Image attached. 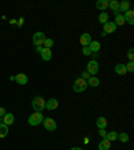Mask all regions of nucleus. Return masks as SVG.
<instances>
[{
	"mask_svg": "<svg viewBox=\"0 0 134 150\" xmlns=\"http://www.w3.org/2000/svg\"><path fill=\"white\" fill-rule=\"evenodd\" d=\"M118 139L121 141V142H128V141H129V135L126 134V133H121V134H118Z\"/></svg>",
	"mask_w": 134,
	"mask_h": 150,
	"instance_id": "nucleus-26",
	"label": "nucleus"
},
{
	"mask_svg": "<svg viewBox=\"0 0 134 150\" xmlns=\"http://www.w3.org/2000/svg\"><path fill=\"white\" fill-rule=\"evenodd\" d=\"M32 109L35 110L36 112H42L44 109H46V100L43 99L42 97H35L32 99Z\"/></svg>",
	"mask_w": 134,
	"mask_h": 150,
	"instance_id": "nucleus-1",
	"label": "nucleus"
},
{
	"mask_svg": "<svg viewBox=\"0 0 134 150\" xmlns=\"http://www.w3.org/2000/svg\"><path fill=\"white\" fill-rule=\"evenodd\" d=\"M43 119H44V117H43L42 112L35 111L34 114L30 115V118H28V123H30L31 126H38V125H40L42 122H43Z\"/></svg>",
	"mask_w": 134,
	"mask_h": 150,
	"instance_id": "nucleus-3",
	"label": "nucleus"
},
{
	"mask_svg": "<svg viewBox=\"0 0 134 150\" xmlns=\"http://www.w3.org/2000/svg\"><path fill=\"white\" fill-rule=\"evenodd\" d=\"M95 125H97L98 129H106L107 127V119L105 118V117H98Z\"/></svg>",
	"mask_w": 134,
	"mask_h": 150,
	"instance_id": "nucleus-17",
	"label": "nucleus"
},
{
	"mask_svg": "<svg viewBox=\"0 0 134 150\" xmlns=\"http://www.w3.org/2000/svg\"><path fill=\"white\" fill-rule=\"evenodd\" d=\"M46 40V35L44 32H35L34 36H32V42H34L35 46H42Z\"/></svg>",
	"mask_w": 134,
	"mask_h": 150,
	"instance_id": "nucleus-5",
	"label": "nucleus"
},
{
	"mask_svg": "<svg viewBox=\"0 0 134 150\" xmlns=\"http://www.w3.org/2000/svg\"><path fill=\"white\" fill-rule=\"evenodd\" d=\"M91 42V35L90 34H83L81 36V44L82 47H87Z\"/></svg>",
	"mask_w": 134,
	"mask_h": 150,
	"instance_id": "nucleus-18",
	"label": "nucleus"
},
{
	"mask_svg": "<svg viewBox=\"0 0 134 150\" xmlns=\"http://www.w3.org/2000/svg\"><path fill=\"white\" fill-rule=\"evenodd\" d=\"M90 76H91V75L89 74L87 71H83V72H82V76H81V78H82V79H84V81H87V79L90 78Z\"/></svg>",
	"mask_w": 134,
	"mask_h": 150,
	"instance_id": "nucleus-31",
	"label": "nucleus"
},
{
	"mask_svg": "<svg viewBox=\"0 0 134 150\" xmlns=\"http://www.w3.org/2000/svg\"><path fill=\"white\" fill-rule=\"evenodd\" d=\"M58 106H59V102H58L55 98H51V99H48L46 102V109L50 110V111H52V110H56V109H58Z\"/></svg>",
	"mask_w": 134,
	"mask_h": 150,
	"instance_id": "nucleus-8",
	"label": "nucleus"
},
{
	"mask_svg": "<svg viewBox=\"0 0 134 150\" xmlns=\"http://www.w3.org/2000/svg\"><path fill=\"white\" fill-rule=\"evenodd\" d=\"M99 84H101V81L98 78H95V76H90L87 79V86H90V87H98Z\"/></svg>",
	"mask_w": 134,
	"mask_h": 150,
	"instance_id": "nucleus-19",
	"label": "nucleus"
},
{
	"mask_svg": "<svg viewBox=\"0 0 134 150\" xmlns=\"http://www.w3.org/2000/svg\"><path fill=\"white\" fill-rule=\"evenodd\" d=\"M117 30V25L114 24V22H107L103 24V34L107 35V34H114Z\"/></svg>",
	"mask_w": 134,
	"mask_h": 150,
	"instance_id": "nucleus-7",
	"label": "nucleus"
},
{
	"mask_svg": "<svg viewBox=\"0 0 134 150\" xmlns=\"http://www.w3.org/2000/svg\"><path fill=\"white\" fill-rule=\"evenodd\" d=\"M15 81L18 82L19 84H27V82H28V78H27V75L26 74H23V72H20V74H18V75H15Z\"/></svg>",
	"mask_w": 134,
	"mask_h": 150,
	"instance_id": "nucleus-13",
	"label": "nucleus"
},
{
	"mask_svg": "<svg viewBox=\"0 0 134 150\" xmlns=\"http://www.w3.org/2000/svg\"><path fill=\"white\" fill-rule=\"evenodd\" d=\"M43 48H44V47H42V46H36V52H38V54H42Z\"/></svg>",
	"mask_w": 134,
	"mask_h": 150,
	"instance_id": "nucleus-34",
	"label": "nucleus"
},
{
	"mask_svg": "<svg viewBox=\"0 0 134 150\" xmlns=\"http://www.w3.org/2000/svg\"><path fill=\"white\" fill-rule=\"evenodd\" d=\"M98 131H99V135H101V137H102V138H105V137H106V134H107L106 129H99V130H98Z\"/></svg>",
	"mask_w": 134,
	"mask_h": 150,
	"instance_id": "nucleus-32",
	"label": "nucleus"
},
{
	"mask_svg": "<svg viewBox=\"0 0 134 150\" xmlns=\"http://www.w3.org/2000/svg\"><path fill=\"white\" fill-rule=\"evenodd\" d=\"M8 135V126L4 123H0V138H4Z\"/></svg>",
	"mask_w": 134,
	"mask_h": 150,
	"instance_id": "nucleus-21",
	"label": "nucleus"
},
{
	"mask_svg": "<svg viewBox=\"0 0 134 150\" xmlns=\"http://www.w3.org/2000/svg\"><path fill=\"white\" fill-rule=\"evenodd\" d=\"M128 58L130 59V62H133V59H134V50H133V48H129V51H128Z\"/></svg>",
	"mask_w": 134,
	"mask_h": 150,
	"instance_id": "nucleus-29",
	"label": "nucleus"
},
{
	"mask_svg": "<svg viewBox=\"0 0 134 150\" xmlns=\"http://www.w3.org/2000/svg\"><path fill=\"white\" fill-rule=\"evenodd\" d=\"M89 48H90V51H91V54H94V52H98V51L101 50V43L99 42H97V40H91L90 42V44H89Z\"/></svg>",
	"mask_w": 134,
	"mask_h": 150,
	"instance_id": "nucleus-16",
	"label": "nucleus"
},
{
	"mask_svg": "<svg viewBox=\"0 0 134 150\" xmlns=\"http://www.w3.org/2000/svg\"><path fill=\"white\" fill-rule=\"evenodd\" d=\"M43 126L46 130L48 131H55L56 130V122L52 118H44L43 119Z\"/></svg>",
	"mask_w": 134,
	"mask_h": 150,
	"instance_id": "nucleus-6",
	"label": "nucleus"
},
{
	"mask_svg": "<svg viewBox=\"0 0 134 150\" xmlns=\"http://www.w3.org/2000/svg\"><path fill=\"white\" fill-rule=\"evenodd\" d=\"M82 54L83 55H91V51L89 47H82Z\"/></svg>",
	"mask_w": 134,
	"mask_h": 150,
	"instance_id": "nucleus-30",
	"label": "nucleus"
},
{
	"mask_svg": "<svg viewBox=\"0 0 134 150\" xmlns=\"http://www.w3.org/2000/svg\"><path fill=\"white\" fill-rule=\"evenodd\" d=\"M98 20H99V23L105 24V23L109 22V15H107L106 12H101V13H99V16H98Z\"/></svg>",
	"mask_w": 134,
	"mask_h": 150,
	"instance_id": "nucleus-25",
	"label": "nucleus"
},
{
	"mask_svg": "<svg viewBox=\"0 0 134 150\" xmlns=\"http://www.w3.org/2000/svg\"><path fill=\"white\" fill-rule=\"evenodd\" d=\"M0 122H1V117H0Z\"/></svg>",
	"mask_w": 134,
	"mask_h": 150,
	"instance_id": "nucleus-36",
	"label": "nucleus"
},
{
	"mask_svg": "<svg viewBox=\"0 0 134 150\" xmlns=\"http://www.w3.org/2000/svg\"><path fill=\"white\" fill-rule=\"evenodd\" d=\"M6 109H4V107H0V117H1V118H3L4 117V114H6Z\"/></svg>",
	"mask_w": 134,
	"mask_h": 150,
	"instance_id": "nucleus-33",
	"label": "nucleus"
},
{
	"mask_svg": "<svg viewBox=\"0 0 134 150\" xmlns=\"http://www.w3.org/2000/svg\"><path fill=\"white\" fill-rule=\"evenodd\" d=\"M109 7L111 8L113 13H114L116 16L119 13V1H117V0H111V1H109Z\"/></svg>",
	"mask_w": 134,
	"mask_h": 150,
	"instance_id": "nucleus-11",
	"label": "nucleus"
},
{
	"mask_svg": "<svg viewBox=\"0 0 134 150\" xmlns=\"http://www.w3.org/2000/svg\"><path fill=\"white\" fill-rule=\"evenodd\" d=\"M125 18H123V15H121V13H118V15L116 16V20H114V24L118 27V25H123L125 24Z\"/></svg>",
	"mask_w": 134,
	"mask_h": 150,
	"instance_id": "nucleus-22",
	"label": "nucleus"
},
{
	"mask_svg": "<svg viewBox=\"0 0 134 150\" xmlns=\"http://www.w3.org/2000/svg\"><path fill=\"white\" fill-rule=\"evenodd\" d=\"M116 72L118 75H126V67L125 64H122V63H118V64H116Z\"/></svg>",
	"mask_w": 134,
	"mask_h": 150,
	"instance_id": "nucleus-20",
	"label": "nucleus"
},
{
	"mask_svg": "<svg viewBox=\"0 0 134 150\" xmlns=\"http://www.w3.org/2000/svg\"><path fill=\"white\" fill-rule=\"evenodd\" d=\"M87 81H84V79L82 78H78L75 79L74 84H72V90L75 91V93H83L86 88H87Z\"/></svg>",
	"mask_w": 134,
	"mask_h": 150,
	"instance_id": "nucleus-2",
	"label": "nucleus"
},
{
	"mask_svg": "<svg viewBox=\"0 0 134 150\" xmlns=\"http://www.w3.org/2000/svg\"><path fill=\"white\" fill-rule=\"evenodd\" d=\"M42 59L43 60H51V58H52V51H51V48H43V51H42L40 54Z\"/></svg>",
	"mask_w": 134,
	"mask_h": 150,
	"instance_id": "nucleus-14",
	"label": "nucleus"
},
{
	"mask_svg": "<svg viewBox=\"0 0 134 150\" xmlns=\"http://www.w3.org/2000/svg\"><path fill=\"white\" fill-rule=\"evenodd\" d=\"M71 150H83V149H82V147H72Z\"/></svg>",
	"mask_w": 134,
	"mask_h": 150,
	"instance_id": "nucleus-35",
	"label": "nucleus"
},
{
	"mask_svg": "<svg viewBox=\"0 0 134 150\" xmlns=\"http://www.w3.org/2000/svg\"><path fill=\"white\" fill-rule=\"evenodd\" d=\"M110 146H111V142L109 139H106V138H103L99 142V145H98V150H109Z\"/></svg>",
	"mask_w": 134,
	"mask_h": 150,
	"instance_id": "nucleus-15",
	"label": "nucleus"
},
{
	"mask_svg": "<svg viewBox=\"0 0 134 150\" xmlns=\"http://www.w3.org/2000/svg\"><path fill=\"white\" fill-rule=\"evenodd\" d=\"M95 7H97L99 11L105 12V11L109 8V1H107V0H98L97 3H95Z\"/></svg>",
	"mask_w": 134,
	"mask_h": 150,
	"instance_id": "nucleus-10",
	"label": "nucleus"
},
{
	"mask_svg": "<svg viewBox=\"0 0 134 150\" xmlns=\"http://www.w3.org/2000/svg\"><path fill=\"white\" fill-rule=\"evenodd\" d=\"M129 9H130V3H129V1H126V0H123V1H121V3H119V11H123V12H128Z\"/></svg>",
	"mask_w": 134,
	"mask_h": 150,
	"instance_id": "nucleus-23",
	"label": "nucleus"
},
{
	"mask_svg": "<svg viewBox=\"0 0 134 150\" xmlns=\"http://www.w3.org/2000/svg\"><path fill=\"white\" fill-rule=\"evenodd\" d=\"M123 18H125V22H128L130 25L134 24V11L133 9H129L128 12H125Z\"/></svg>",
	"mask_w": 134,
	"mask_h": 150,
	"instance_id": "nucleus-12",
	"label": "nucleus"
},
{
	"mask_svg": "<svg viewBox=\"0 0 134 150\" xmlns=\"http://www.w3.org/2000/svg\"><path fill=\"white\" fill-rule=\"evenodd\" d=\"M13 121H15V117H13L12 112H6V114H4V117L1 118V122H3L4 125H7V126L12 125Z\"/></svg>",
	"mask_w": 134,
	"mask_h": 150,
	"instance_id": "nucleus-9",
	"label": "nucleus"
},
{
	"mask_svg": "<svg viewBox=\"0 0 134 150\" xmlns=\"http://www.w3.org/2000/svg\"><path fill=\"white\" fill-rule=\"evenodd\" d=\"M105 138H106V139H109L110 142H113V141L118 139V133H117V131H109Z\"/></svg>",
	"mask_w": 134,
	"mask_h": 150,
	"instance_id": "nucleus-24",
	"label": "nucleus"
},
{
	"mask_svg": "<svg viewBox=\"0 0 134 150\" xmlns=\"http://www.w3.org/2000/svg\"><path fill=\"white\" fill-rule=\"evenodd\" d=\"M125 67H126V71H128V72H133V71H134V62L126 63Z\"/></svg>",
	"mask_w": 134,
	"mask_h": 150,
	"instance_id": "nucleus-28",
	"label": "nucleus"
},
{
	"mask_svg": "<svg viewBox=\"0 0 134 150\" xmlns=\"http://www.w3.org/2000/svg\"><path fill=\"white\" fill-rule=\"evenodd\" d=\"M44 48H51V47L54 46V40L52 39H47L46 38V40H44Z\"/></svg>",
	"mask_w": 134,
	"mask_h": 150,
	"instance_id": "nucleus-27",
	"label": "nucleus"
},
{
	"mask_svg": "<svg viewBox=\"0 0 134 150\" xmlns=\"http://www.w3.org/2000/svg\"><path fill=\"white\" fill-rule=\"evenodd\" d=\"M98 70H99V64H98L97 60H90V62L87 63V70H86V71L90 75H97Z\"/></svg>",
	"mask_w": 134,
	"mask_h": 150,
	"instance_id": "nucleus-4",
	"label": "nucleus"
}]
</instances>
